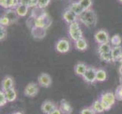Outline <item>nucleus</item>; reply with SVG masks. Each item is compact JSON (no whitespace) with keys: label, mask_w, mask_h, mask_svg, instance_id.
Here are the masks:
<instances>
[{"label":"nucleus","mask_w":122,"mask_h":114,"mask_svg":"<svg viewBox=\"0 0 122 114\" xmlns=\"http://www.w3.org/2000/svg\"><path fill=\"white\" fill-rule=\"evenodd\" d=\"M52 23V20L51 18L48 13H44L43 15H41L39 18H33V17L30 16L29 19L27 21V24L28 27L30 29L33 27H42L47 29L51 26Z\"/></svg>","instance_id":"f257e3e1"},{"label":"nucleus","mask_w":122,"mask_h":114,"mask_svg":"<svg viewBox=\"0 0 122 114\" xmlns=\"http://www.w3.org/2000/svg\"><path fill=\"white\" fill-rule=\"evenodd\" d=\"M78 21L85 25L86 27L92 28L97 24L98 18L96 11L92 8H90V9L84 10L83 13L78 16Z\"/></svg>","instance_id":"f03ea898"},{"label":"nucleus","mask_w":122,"mask_h":114,"mask_svg":"<svg viewBox=\"0 0 122 114\" xmlns=\"http://www.w3.org/2000/svg\"><path fill=\"white\" fill-rule=\"evenodd\" d=\"M68 35L71 39L74 41H76L83 37V31L81 30L79 21L68 25Z\"/></svg>","instance_id":"7ed1b4c3"},{"label":"nucleus","mask_w":122,"mask_h":114,"mask_svg":"<svg viewBox=\"0 0 122 114\" xmlns=\"http://www.w3.org/2000/svg\"><path fill=\"white\" fill-rule=\"evenodd\" d=\"M62 19L66 24L69 25L71 23L78 21V15L68 7L65 8V10L62 12Z\"/></svg>","instance_id":"20e7f679"},{"label":"nucleus","mask_w":122,"mask_h":114,"mask_svg":"<svg viewBox=\"0 0 122 114\" xmlns=\"http://www.w3.org/2000/svg\"><path fill=\"white\" fill-rule=\"evenodd\" d=\"M94 39L98 44L109 43L111 37L109 36V33L104 29H100L98 31H96L94 34Z\"/></svg>","instance_id":"39448f33"},{"label":"nucleus","mask_w":122,"mask_h":114,"mask_svg":"<svg viewBox=\"0 0 122 114\" xmlns=\"http://www.w3.org/2000/svg\"><path fill=\"white\" fill-rule=\"evenodd\" d=\"M84 81L88 84H93L96 81V69L92 66H88L85 74L82 76Z\"/></svg>","instance_id":"423d86ee"},{"label":"nucleus","mask_w":122,"mask_h":114,"mask_svg":"<svg viewBox=\"0 0 122 114\" xmlns=\"http://www.w3.org/2000/svg\"><path fill=\"white\" fill-rule=\"evenodd\" d=\"M56 50L59 53H67L71 48L70 42L65 38L58 40L56 43Z\"/></svg>","instance_id":"0eeeda50"},{"label":"nucleus","mask_w":122,"mask_h":114,"mask_svg":"<svg viewBox=\"0 0 122 114\" xmlns=\"http://www.w3.org/2000/svg\"><path fill=\"white\" fill-rule=\"evenodd\" d=\"M39 92V88L37 86V84L35 82L29 83L26 87L24 88V95L28 98H33L36 97Z\"/></svg>","instance_id":"6e6552de"},{"label":"nucleus","mask_w":122,"mask_h":114,"mask_svg":"<svg viewBox=\"0 0 122 114\" xmlns=\"http://www.w3.org/2000/svg\"><path fill=\"white\" fill-rule=\"evenodd\" d=\"M39 85L43 87H49L52 84V78L47 73H41L37 78Z\"/></svg>","instance_id":"1a4fd4ad"},{"label":"nucleus","mask_w":122,"mask_h":114,"mask_svg":"<svg viewBox=\"0 0 122 114\" xmlns=\"http://www.w3.org/2000/svg\"><path fill=\"white\" fill-rule=\"evenodd\" d=\"M99 98L103 102L110 105L111 107H112L115 103V100H116L115 94H113L112 92H104L101 94Z\"/></svg>","instance_id":"9d476101"},{"label":"nucleus","mask_w":122,"mask_h":114,"mask_svg":"<svg viewBox=\"0 0 122 114\" xmlns=\"http://www.w3.org/2000/svg\"><path fill=\"white\" fill-rule=\"evenodd\" d=\"M3 15H5L7 18L10 20L11 24L17 23V22H18L19 18H20L18 15V13L16 12L15 8H8V9H5Z\"/></svg>","instance_id":"9b49d317"},{"label":"nucleus","mask_w":122,"mask_h":114,"mask_svg":"<svg viewBox=\"0 0 122 114\" xmlns=\"http://www.w3.org/2000/svg\"><path fill=\"white\" fill-rule=\"evenodd\" d=\"M57 106L52 101L46 100L41 105V111L44 114H49Z\"/></svg>","instance_id":"f8f14e48"},{"label":"nucleus","mask_w":122,"mask_h":114,"mask_svg":"<svg viewBox=\"0 0 122 114\" xmlns=\"http://www.w3.org/2000/svg\"><path fill=\"white\" fill-rule=\"evenodd\" d=\"M31 34L35 39H43L46 35V29L42 27H33L31 29Z\"/></svg>","instance_id":"ddd939ff"},{"label":"nucleus","mask_w":122,"mask_h":114,"mask_svg":"<svg viewBox=\"0 0 122 114\" xmlns=\"http://www.w3.org/2000/svg\"><path fill=\"white\" fill-rule=\"evenodd\" d=\"M14 80L11 76H5L2 81V90L6 91L11 88H14Z\"/></svg>","instance_id":"4468645a"},{"label":"nucleus","mask_w":122,"mask_h":114,"mask_svg":"<svg viewBox=\"0 0 122 114\" xmlns=\"http://www.w3.org/2000/svg\"><path fill=\"white\" fill-rule=\"evenodd\" d=\"M111 53L112 56L113 62H117L122 60V46H112Z\"/></svg>","instance_id":"2eb2a0df"},{"label":"nucleus","mask_w":122,"mask_h":114,"mask_svg":"<svg viewBox=\"0 0 122 114\" xmlns=\"http://www.w3.org/2000/svg\"><path fill=\"white\" fill-rule=\"evenodd\" d=\"M59 109H61V111L62 112L63 114H71L73 112L72 107L71 106L69 102H68V101L65 99L61 100Z\"/></svg>","instance_id":"dca6fc26"},{"label":"nucleus","mask_w":122,"mask_h":114,"mask_svg":"<svg viewBox=\"0 0 122 114\" xmlns=\"http://www.w3.org/2000/svg\"><path fill=\"white\" fill-rule=\"evenodd\" d=\"M29 8L27 5L26 4H23V3H19L18 5L16 6V8H15L16 12L18 13V16L20 18H24L27 15V12L29 10Z\"/></svg>","instance_id":"f3484780"},{"label":"nucleus","mask_w":122,"mask_h":114,"mask_svg":"<svg viewBox=\"0 0 122 114\" xmlns=\"http://www.w3.org/2000/svg\"><path fill=\"white\" fill-rule=\"evenodd\" d=\"M68 8H70V9L72 10L75 14H77L78 16L81 15L84 11V9L82 8V6L81 5V4H80V2L78 1L71 2L69 4Z\"/></svg>","instance_id":"a211bd4d"},{"label":"nucleus","mask_w":122,"mask_h":114,"mask_svg":"<svg viewBox=\"0 0 122 114\" xmlns=\"http://www.w3.org/2000/svg\"><path fill=\"white\" fill-rule=\"evenodd\" d=\"M88 69V66L83 62H78L74 66V72L77 75L82 76L85 74L86 71Z\"/></svg>","instance_id":"6ab92c4d"},{"label":"nucleus","mask_w":122,"mask_h":114,"mask_svg":"<svg viewBox=\"0 0 122 114\" xmlns=\"http://www.w3.org/2000/svg\"><path fill=\"white\" fill-rule=\"evenodd\" d=\"M74 46L78 51H84L88 47L87 41L85 38L82 37L81 39H78L77 40L74 41Z\"/></svg>","instance_id":"aec40b11"},{"label":"nucleus","mask_w":122,"mask_h":114,"mask_svg":"<svg viewBox=\"0 0 122 114\" xmlns=\"http://www.w3.org/2000/svg\"><path fill=\"white\" fill-rule=\"evenodd\" d=\"M112 49V46L110 43V42H109V43H101V44H99L97 52H98L99 55L108 53H111Z\"/></svg>","instance_id":"412c9836"},{"label":"nucleus","mask_w":122,"mask_h":114,"mask_svg":"<svg viewBox=\"0 0 122 114\" xmlns=\"http://www.w3.org/2000/svg\"><path fill=\"white\" fill-rule=\"evenodd\" d=\"M91 107L95 111L96 113H102L105 111V109H104V107L102 106V103L101 102V100L99 98L96 100L94 102L92 103Z\"/></svg>","instance_id":"4be33fe9"},{"label":"nucleus","mask_w":122,"mask_h":114,"mask_svg":"<svg viewBox=\"0 0 122 114\" xmlns=\"http://www.w3.org/2000/svg\"><path fill=\"white\" fill-rule=\"evenodd\" d=\"M106 79H107V73L106 71L102 69H96V81L103 82Z\"/></svg>","instance_id":"5701e85b"},{"label":"nucleus","mask_w":122,"mask_h":114,"mask_svg":"<svg viewBox=\"0 0 122 114\" xmlns=\"http://www.w3.org/2000/svg\"><path fill=\"white\" fill-rule=\"evenodd\" d=\"M5 95H6V98L8 99V102H14V101L16 100L17 98V92L14 88H11V89H9L6 91H5Z\"/></svg>","instance_id":"b1692460"},{"label":"nucleus","mask_w":122,"mask_h":114,"mask_svg":"<svg viewBox=\"0 0 122 114\" xmlns=\"http://www.w3.org/2000/svg\"><path fill=\"white\" fill-rule=\"evenodd\" d=\"M110 43L112 46H121L122 44V38L119 34L113 35L110 39Z\"/></svg>","instance_id":"393cba45"},{"label":"nucleus","mask_w":122,"mask_h":114,"mask_svg":"<svg viewBox=\"0 0 122 114\" xmlns=\"http://www.w3.org/2000/svg\"><path fill=\"white\" fill-rule=\"evenodd\" d=\"M78 2L84 10H87L91 8L92 3H93V0H78Z\"/></svg>","instance_id":"a878e982"},{"label":"nucleus","mask_w":122,"mask_h":114,"mask_svg":"<svg viewBox=\"0 0 122 114\" xmlns=\"http://www.w3.org/2000/svg\"><path fill=\"white\" fill-rule=\"evenodd\" d=\"M99 58L101 60H102L103 62H113V59H112V56L111 53H105V54H99Z\"/></svg>","instance_id":"bb28decb"},{"label":"nucleus","mask_w":122,"mask_h":114,"mask_svg":"<svg viewBox=\"0 0 122 114\" xmlns=\"http://www.w3.org/2000/svg\"><path fill=\"white\" fill-rule=\"evenodd\" d=\"M10 24H11L10 20L8 19L5 15H2L0 18V26H3V27H8Z\"/></svg>","instance_id":"cd10ccee"},{"label":"nucleus","mask_w":122,"mask_h":114,"mask_svg":"<svg viewBox=\"0 0 122 114\" xmlns=\"http://www.w3.org/2000/svg\"><path fill=\"white\" fill-rule=\"evenodd\" d=\"M8 102V99L6 98L5 91L1 90V91H0V107H4Z\"/></svg>","instance_id":"c85d7f7f"},{"label":"nucleus","mask_w":122,"mask_h":114,"mask_svg":"<svg viewBox=\"0 0 122 114\" xmlns=\"http://www.w3.org/2000/svg\"><path fill=\"white\" fill-rule=\"evenodd\" d=\"M18 4V0H7V9H8V8H15Z\"/></svg>","instance_id":"c756f323"},{"label":"nucleus","mask_w":122,"mask_h":114,"mask_svg":"<svg viewBox=\"0 0 122 114\" xmlns=\"http://www.w3.org/2000/svg\"><path fill=\"white\" fill-rule=\"evenodd\" d=\"M50 2H51V0H39L38 6L37 7L44 9V8H46L47 6H49Z\"/></svg>","instance_id":"7c9ffc66"},{"label":"nucleus","mask_w":122,"mask_h":114,"mask_svg":"<svg viewBox=\"0 0 122 114\" xmlns=\"http://www.w3.org/2000/svg\"><path fill=\"white\" fill-rule=\"evenodd\" d=\"M7 37V30L5 27L0 26V40L2 41Z\"/></svg>","instance_id":"2f4dec72"},{"label":"nucleus","mask_w":122,"mask_h":114,"mask_svg":"<svg viewBox=\"0 0 122 114\" xmlns=\"http://www.w3.org/2000/svg\"><path fill=\"white\" fill-rule=\"evenodd\" d=\"M115 94L117 100H122V85H119L117 87Z\"/></svg>","instance_id":"473e14b6"},{"label":"nucleus","mask_w":122,"mask_h":114,"mask_svg":"<svg viewBox=\"0 0 122 114\" xmlns=\"http://www.w3.org/2000/svg\"><path fill=\"white\" fill-rule=\"evenodd\" d=\"M81 114H96L92 107H85L81 111Z\"/></svg>","instance_id":"72a5a7b5"},{"label":"nucleus","mask_w":122,"mask_h":114,"mask_svg":"<svg viewBox=\"0 0 122 114\" xmlns=\"http://www.w3.org/2000/svg\"><path fill=\"white\" fill-rule=\"evenodd\" d=\"M38 2H39V0H28L27 5L30 8H34L38 6Z\"/></svg>","instance_id":"f704fd0d"},{"label":"nucleus","mask_w":122,"mask_h":114,"mask_svg":"<svg viewBox=\"0 0 122 114\" xmlns=\"http://www.w3.org/2000/svg\"><path fill=\"white\" fill-rule=\"evenodd\" d=\"M49 114H63V113L61 111V109H59V107H56Z\"/></svg>","instance_id":"c9c22d12"},{"label":"nucleus","mask_w":122,"mask_h":114,"mask_svg":"<svg viewBox=\"0 0 122 114\" xmlns=\"http://www.w3.org/2000/svg\"><path fill=\"white\" fill-rule=\"evenodd\" d=\"M0 5L2 8L7 9V0H0Z\"/></svg>","instance_id":"e433bc0d"},{"label":"nucleus","mask_w":122,"mask_h":114,"mask_svg":"<svg viewBox=\"0 0 122 114\" xmlns=\"http://www.w3.org/2000/svg\"><path fill=\"white\" fill-rule=\"evenodd\" d=\"M18 1H19V3H23V4H26V5H27L28 0H18Z\"/></svg>","instance_id":"4c0bfd02"},{"label":"nucleus","mask_w":122,"mask_h":114,"mask_svg":"<svg viewBox=\"0 0 122 114\" xmlns=\"http://www.w3.org/2000/svg\"><path fill=\"white\" fill-rule=\"evenodd\" d=\"M12 114H22V113L21 112H15V113H12Z\"/></svg>","instance_id":"58836bf2"},{"label":"nucleus","mask_w":122,"mask_h":114,"mask_svg":"<svg viewBox=\"0 0 122 114\" xmlns=\"http://www.w3.org/2000/svg\"><path fill=\"white\" fill-rule=\"evenodd\" d=\"M118 1H119L120 2H121V3H122V0H118Z\"/></svg>","instance_id":"ea45409f"}]
</instances>
